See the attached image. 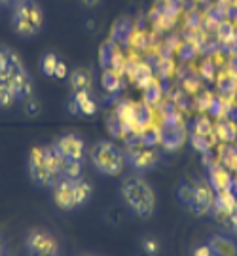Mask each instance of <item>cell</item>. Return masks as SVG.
Returning a JSON list of instances; mask_svg holds the SVG:
<instances>
[{
    "mask_svg": "<svg viewBox=\"0 0 237 256\" xmlns=\"http://www.w3.org/2000/svg\"><path fill=\"white\" fill-rule=\"evenodd\" d=\"M70 84H72V88L76 92H90L92 78H90V74L86 72V70H76L72 74V78H70Z\"/></svg>",
    "mask_w": 237,
    "mask_h": 256,
    "instance_id": "obj_14",
    "label": "cell"
},
{
    "mask_svg": "<svg viewBox=\"0 0 237 256\" xmlns=\"http://www.w3.org/2000/svg\"><path fill=\"white\" fill-rule=\"evenodd\" d=\"M28 173L40 186L54 188L61 178V164L52 144H40L28 152Z\"/></svg>",
    "mask_w": 237,
    "mask_h": 256,
    "instance_id": "obj_3",
    "label": "cell"
},
{
    "mask_svg": "<svg viewBox=\"0 0 237 256\" xmlns=\"http://www.w3.org/2000/svg\"><path fill=\"white\" fill-rule=\"evenodd\" d=\"M27 250L30 256H59V243L42 228H34L27 236Z\"/></svg>",
    "mask_w": 237,
    "mask_h": 256,
    "instance_id": "obj_8",
    "label": "cell"
},
{
    "mask_svg": "<svg viewBox=\"0 0 237 256\" xmlns=\"http://www.w3.org/2000/svg\"><path fill=\"white\" fill-rule=\"evenodd\" d=\"M142 247H144V250L148 254H156V252H158V243H156V239H144Z\"/></svg>",
    "mask_w": 237,
    "mask_h": 256,
    "instance_id": "obj_15",
    "label": "cell"
},
{
    "mask_svg": "<svg viewBox=\"0 0 237 256\" xmlns=\"http://www.w3.org/2000/svg\"><path fill=\"white\" fill-rule=\"evenodd\" d=\"M74 104L78 106V110L86 114V116H92L97 112V102L93 99L90 92H76L74 93Z\"/></svg>",
    "mask_w": 237,
    "mask_h": 256,
    "instance_id": "obj_12",
    "label": "cell"
},
{
    "mask_svg": "<svg viewBox=\"0 0 237 256\" xmlns=\"http://www.w3.org/2000/svg\"><path fill=\"white\" fill-rule=\"evenodd\" d=\"M55 154L61 164V178L82 176L84 160H86V140L80 135H61L52 142Z\"/></svg>",
    "mask_w": 237,
    "mask_h": 256,
    "instance_id": "obj_2",
    "label": "cell"
},
{
    "mask_svg": "<svg viewBox=\"0 0 237 256\" xmlns=\"http://www.w3.org/2000/svg\"><path fill=\"white\" fill-rule=\"evenodd\" d=\"M84 256H93V254H84Z\"/></svg>",
    "mask_w": 237,
    "mask_h": 256,
    "instance_id": "obj_19",
    "label": "cell"
},
{
    "mask_svg": "<svg viewBox=\"0 0 237 256\" xmlns=\"http://www.w3.org/2000/svg\"><path fill=\"white\" fill-rule=\"evenodd\" d=\"M0 2H18V0H0Z\"/></svg>",
    "mask_w": 237,
    "mask_h": 256,
    "instance_id": "obj_18",
    "label": "cell"
},
{
    "mask_svg": "<svg viewBox=\"0 0 237 256\" xmlns=\"http://www.w3.org/2000/svg\"><path fill=\"white\" fill-rule=\"evenodd\" d=\"M194 256H212L209 245H200V247L194 248Z\"/></svg>",
    "mask_w": 237,
    "mask_h": 256,
    "instance_id": "obj_16",
    "label": "cell"
},
{
    "mask_svg": "<svg viewBox=\"0 0 237 256\" xmlns=\"http://www.w3.org/2000/svg\"><path fill=\"white\" fill-rule=\"evenodd\" d=\"M122 198L129 209L140 218H148L156 209L154 188L140 176H131L122 184Z\"/></svg>",
    "mask_w": 237,
    "mask_h": 256,
    "instance_id": "obj_4",
    "label": "cell"
},
{
    "mask_svg": "<svg viewBox=\"0 0 237 256\" xmlns=\"http://www.w3.org/2000/svg\"><path fill=\"white\" fill-rule=\"evenodd\" d=\"M209 247L212 256H237V245L224 236H212Z\"/></svg>",
    "mask_w": 237,
    "mask_h": 256,
    "instance_id": "obj_10",
    "label": "cell"
},
{
    "mask_svg": "<svg viewBox=\"0 0 237 256\" xmlns=\"http://www.w3.org/2000/svg\"><path fill=\"white\" fill-rule=\"evenodd\" d=\"M32 93V80L16 52L0 46V106L6 108Z\"/></svg>",
    "mask_w": 237,
    "mask_h": 256,
    "instance_id": "obj_1",
    "label": "cell"
},
{
    "mask_svg": "<svg viewBox=\"0 0 237 256\" xmlns=\"http://www.w3.org/2000/svg\"><path fill=\"white\" fill-rule=\"evenodd\" d=\"M210 202H212V198H210L209 188H207L203 182H200L194 190H192V198L188 203H190L194 214H205L210 207Z\"/></svg>",
    "mask_w": 237,
    "mask_h": 256,
    "instance_id": "obj_9",
    "label": "cell"
},
{
    "mask_svg": "<svg viewBox=\"0 0 237 256\" xmlns=\"http://www.w3.org/2000/svg\"><path fill=\"white\" fill-rule=\"evenodd\" d=\"M131 162L137 165L138 169H148L158 162V156L152 150H133L131 152Z\"/></svg>",
    "mask_w": 237,
    "mask_h": 256,
    "instance_id": "obj_13",
    "label": "cell"
},
{
    "mask_svg": "<svg viewBox=\"0 0 237 256\" xmlns=\"http://www.w3.org/2000/svg\"><path fill=\"white\" fill-rule=\"evenodd\" d=\"M90 158L95 169L106 176H118L124 171V154L112 140L95 142L90 152Z\"/></svg>",
    "mask_w": 237,
    "mask_h": 256,
    "instance_id": "obj_7",
    "label": "cell"
},
{
    "mask_svg": "<svg viewBox=\"0 0 237 256\" xmlns=\"http://www.w3.org/2000/svg\"><path fill=\"white\" fill-rule=\"evenodd\" d=\"M99 0H84V4H88V6H95Z\"/></svg>",
    "mask_w": 237,
    "mask_h": 256,
    "instance_id": "obj_17",
    "label": "cell"
},
{
    "mask_svg": "<svg viewBox=\"0 0 237 256\" xmlns=\"http://www.w3.org/2000/svg\"><path fill=\"white\" fill-rule=\"evenodd\" d=\"M90 198H92V186L82 176L59 178V182L54 186V203L61 210L78 209Z\"/></svg>",
    "mask_w": 237,
    "mask_h": 256,
    "instance_id": "obj_6",
    "label": "cell"
},
{
    "mask_svg": "<svg viewBox=\"0 0 237 256\" xmlns=\"http://www.w3.org/2000/svg\"><path fill=\"white\" fill-rule=\"evenodd\" d=\"M40 68L48 74V76H55V78H64L66 76V66L63 61H59V57L55 54H46L42 57Z\"/></svg>",
    "mask_w": 237,
    "mask_h": 256,
    "instance_id": "obj_11",
    "label": "cell"
},
{
    "mask_svg": "<svg viewBox=\"0 0 237 256\" xmlns=\"http://www.w3.org/2000/svg\"><path fill=\"white\" fill-rule=\"evenodd\" d=\"M44 25V10L36 0H18L14 2L12 27L19 36H34Z\"/></svg>",
    "mask_w": 237,
    "mask_h": 256,
    "instance_id": "obj_5",
    "label": "cell"
}]
</instances>
